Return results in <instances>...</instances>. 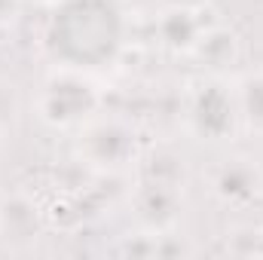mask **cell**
Masks as SVG:
<instances>
[{
	"instance_id": "obj_3",
	"label": "cell",
	"mask_w": 263,
	"mask_h": 260,
	"mask_svg": "<svg viewBox=\"0 0 263 260\" xmlns=\"http://www.w3.org/2000/svg\"><path fill=\"white\" fill-rule=\"evenodd\" d=\"M236 117H239V98H233V92H227V86L220 83H202L187 107L190 129L208 141L223 138L233 129Z\"/></svg>"
},
{
	"instance_id": "obj_4",
	"label": "cell",
	"mask_w": 263,
	"mask_h": 260,
	"mask_svg": "<svg viewBox=\"0 0 263 260\" xmlns=\"http://www.w3.org/2000/svg\"><path fill=\"white\" fill-rule=\"evenodd\" d=\"M211 190L217 193V199H223L227 205H242L257 199L263 190V172L251 162V159H223L214 169L211 178Z\"/></svg>"
},
{
	"instance_id": "obj_2",
	"label": "cell",
	"mask_w": 263,
	"mask_h": 260,
	"mask_svg": "<svg viewBox=\"0 0 263 260\" xmlns=\"http://www.w3.org/2000/svg\"><path fill=\"white\" fill-rule=\"evenodd\" d=\"M37 107H40V117L52 126H62V129L65 126H83L95 117L98 95L80 70L62 67V73H55L52 80L43 83Z\"/></svg>"
},
{
	"instance_id": "obj_1",
	"label": "cell",
	"mask_w": 263,
	"mask_h": 260,
	"mask_svg": "<svg viewBox=\"0 0 263 260\" xmlns=\"http://www.w3.org/2000/svg\"><path fill=\"white\" fill-rule=\"evenodd\" d=\"M126 43V15L117 0H65L49 15L43 46L65 70H98L117 62Z\"/></svg>"
},
{
	"instance_id": "obj_6",
	"label": "cell",
	"mask_w": 263,
	"mask_h": 260,
	"mask_svg": "<svg viewBox=\"0 0 263 260\" xmlns=\"http://www.w3.org/2000/svg\"><path fill=\"white\" fill-rule=\"evenodd\" d=\"M236 98H239V117H245L251 129L263 132V70L251 73L242 83Z\"/></svg>"
},
{
	"instance_id": "obj_5",
	"label": "cell",
	"mask_w": 263,
	"mask_h": 260,
	"mask_svg": "<svg viewBox=\"0 0 263 260\" xmlns=\"http://www.w3.org/2000/svg\"><path fill=\"white\" fill-rule=\"evenodd\" d=\"M107 138L110 141H104V132L98 129V123L89 120V129L83 135L89 159L95 165H104V169H123V165H129V156L135 153V132L126 129L117 120H107Z\"/></svg>"
}]
</instances>
